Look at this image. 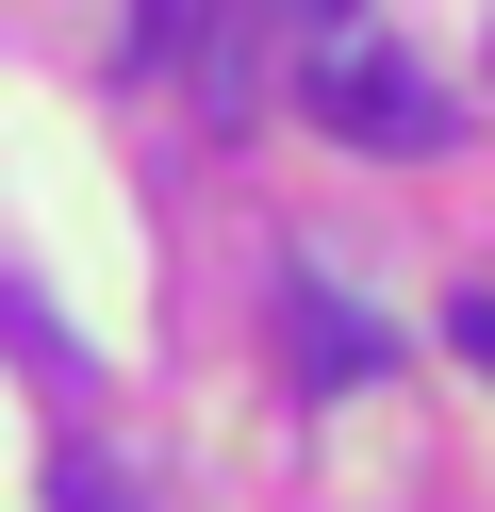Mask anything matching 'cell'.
I'll return each instance as SVG.
<instances>
[{"instance_id": "2", "label": "cell", "mask_w": 495, "mask_h": 512, "mask_svg": "<svg viewBox=\"0 0 495 512\" xmlns=\"http://www.w3.org/2000/svg\"><path fill=\"white\" fill-rule=\"evenodd\" d=\"M297 380H314V397L380 380V314H347V298H297Z\"/></svg>"}, {"instance_id": "3", "label": "cell", "mask_w": 495, "mask_h": 512, "mask_svg": "<svg viewBox=\"0 0 495 512\" xmlns=\"http://www.w3.org/2000/svg\"><path fill=\"white\" fill-rule=\"evenodd\" d=\"M182 34L215 50V0H132V50H149V67H165V50H182Z\"/></svg>"}, {"instance_id": "6", "label": "cell", "mask_w": 495, "mask_h": 512, "mask_svg": "<svg viewBox=\"0 0 495 512\" xmlns=\"http://www.w3.org/2000/svg\"><path fill=\"white\" fill-rule=\"evenodd\" d=\"M297 17H314V34H347V0H297Z\"/></svg>"}, {"instance_id": "1", "label": "cell", "mask_w": 495, "mask_h": 512, "mask_svg": "<svg viewBox=\"0 0 495 512\" xmlns=\"http://www.w3.org/2000/svg\"><path fill=\"white\" fill-rule=\"evenodd\" d=\"M297 100H314V133L380 149V166H429V149L462 133V116H446V83H429L413 50H380V34H314V67H297Z\"/></svg>"}, {"instance_id": "4", "label": "cell", "mask_w": 495, "mask_h": 512, "mask_svg": "<svg viewBox=\"0 0 495 512\" xmlns=\"http://www.w3.org/2000/svg\"><path fill=\"white\" fill-rule=\"evenodd\" d=\"M462 364H495V298H462Z\"/></svg>"}, {"instance_id": "5", "label": "cell", "mask_w": 495, "mask_h": 512, "mask_svg": "<svg viewBox=\"0 0 495 512\" xmlns=\"http://www.w3.org/2000/svg\"><path fill=\"white\" fill-rule=\"evenodd\" d=\"M50 512H116V479H99V463H83V479H66V496H50Z\"/></svg>"}]
</instances>
